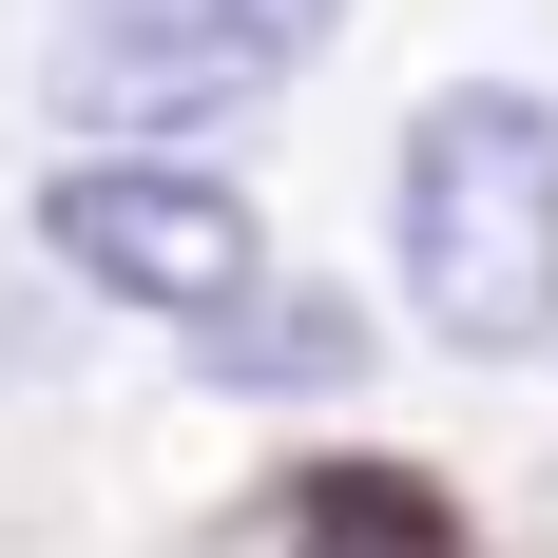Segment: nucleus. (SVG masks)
Segmentation results:
<instances>
[{
	"label": "nucleus",
	"mask_w": 558,
	"mask_h": 558,
	"mask_svg": "<svg viewBox=\"0 0 558 558\" xmlns=\"http://www.w3.org/2000/svg\"><path fill=\"white\" fill-rule=\"evenodd\" d=\"M193 386H231V404H328V386H366V308L347 289H308V270H251L231 308H193Z\"/></svg>",
	"instance_id": "nucleus-4"
},
{
	"label": "nucleus",
	"mask_w": 558,
	"mask_h": 558,
	"mask_svg": "<svg viewBox=\"0 0 558 558\" xmlns=\"http://www.w3.org/2000/svg\"><path fill=\"white\" fill-rule=\"evenodd\" d=\"M39 251L97 308H155V328H193V308H231L270 270V231H251V193L213 155H77V173H39Z\"/></svg>",
	"instance_id": "nucleus-3"
},
{
	"label": "nucleus",
	"mask_w": 558,
	"mask_h": 558,
	"mask_svg": "<svg viewBox=\"0 0 558 558\" xmlns=\"http://www.w3.org/2000/svg\"><path fill=\"white\" fill-rule=\"evenodd\" d=\"M386 231H404V308L462 366L558 347V97L539 77H444V97L404 116Z\"/></svg>",
	"instance_id": "nucleus-1"
},
{
	"label": "nucleus",
	"mask_w": 558,
	"mask_h": 558,
	"mask_svg": "<svg viewBox=\"0 0 558 558\" xmlns=\"http://www.w3.org/2000/svg\"><path fill=\"white\" fill-rule=\"evenodd\" d=\"M328 39H347V0H77L58 58H39V97L97 155H193L251 97H289Z\"/></svg>",
	"instance_id": "nucleus-2"
},
{
	"label": "nucleus",
	"mask_w": 558,
	"mask_h": 558,
	"mask_svg": "<svg viewBox=\"0 0 558 558\" xmlns=\"http://www.w3.org/2000/svg\"><path fill=\"white\" fill-rule=\"evenodd\" d=\"M308 539H366V558H444V501H424V482H328V501H308Z\"/></svg>",
	"instance_id": "nucleus-5"
}]
</instances>
